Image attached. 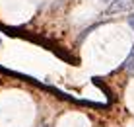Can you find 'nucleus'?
<instances>
[{
	"mask_svg": "<svg viewBox=\"0 0 134 127\" xmlns=\"http://www.w3.org/2000/svg\"><path fill=\"white\" fill-rule=\"evenodd\" d=\"M134 8V0H113L107 8V14H119V12H128Z\"/></svg>",
	"mask_w": 134,
	"mask_h": 127,
	"instance_id": "1",
	"label": "nucleus"
},
{
	"mask_svg": "<svg viewBox=\"0 0 134 127\" xmlns=\"http://www.w3.org/2000/svg\"><path fill=\"white\" fill-rule=\"evenodd\" d=\"M134 63V47H132V51H130V55H128V59L124 61V69L128 67V65H132Z\"/></svg>",
	"mask_w": 134,
	"mask_h": 127,
	"instance_id": "2",
	"label": "nucleus"
},
{
	"mask_svg": "<svg viewBox=\"0 0 134 127\" xmlns=\"http://www.w3.org/2000/svg\"><path fill=\"white\" fill-rule=\"evenodd\" d=\"M128 23H130V27L134 30V14H132V16H128Z\"/></svg>",
	"mask_w": 134,
	"mask_h": 127,
	"instance_id": "3",
	"label": "nucleus"
},
{
	"mask_svg": "<svg viewBox=\"0 0 134 127\" xmlns=\"http://www.w3.org/2000/svg\"><path fill=\"white\" fill-rule=\"evenodd\" d=\"M43 127H49V125H43Z\"/></svg>",
	"mask_w": 134,
	"mask_h": 127,
	"instance_id": "4",
	"label": "nucleus"
}]
</instances>
